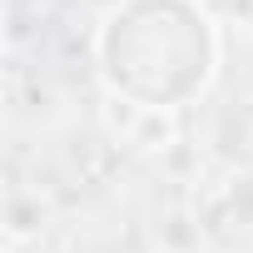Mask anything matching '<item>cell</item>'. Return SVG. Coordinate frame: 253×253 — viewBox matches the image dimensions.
Returning a JSON list of instances; mask_svg holds the SVG:
<instances>
[{
  "label": "cell",
  "mask_w": 253,
  "mask_h": 253,
  "mask_svg": "<svg viewBox=\"0 0 253 253\" xmlns=\"http://www.w3.org/2000/svg\"><path fill=\"white\" fill-rule=\"evenodd\" d=\"M149 60H174L199 89H209L218 70V40L213 25L189 0H129L124 10L109 15L99 30V75L114 94L134 99Z\"/></svg>",
  "instance_id": "obj_1"
}]
</instances>
